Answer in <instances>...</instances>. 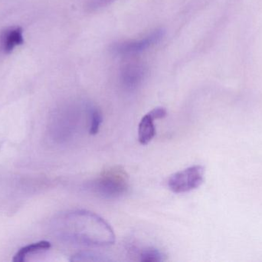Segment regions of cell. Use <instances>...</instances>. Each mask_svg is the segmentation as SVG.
<instances>
[{"label": "cell", "mask_w": 262, "mask_h": 262, "mask_svg": "<svg viewBox=\"0 0 262 262\" xmlns=\"http://www.w3.org/2000/svg\"><path fill=\"white\" fill-rule=\"evenodd\" d=\"M156 135L154 119L149 113L142 118L138 127V139L140 144L146 145Z\"/></svg>", "instance_id": "6"}, {"label": "cell", "mask_w": 262, "mask_h": 262, "mask_svg": "<svg viewBox=\"0 0 262 262\" xmlns=\"http://www.w3.org/2000/svg\"><path fill=\"white\" fill-rule=\"evenodd\" d=\"M147 69L142 63H129L121 69L120 81L123 87L127 90H134L142 84Z\"/></svg>", "instance_id": "4"}, {"label": "cell", "mask_w": 262, "mask_h": 262, "mask_svg": "<svg viewBox=\"0 0 262 262\" xmlns=\"http://www.w3.org/2000/svg\"><path fill=\"white\" fill-rule=\"evenodd\" d=\"M114 0H87V8L89 10H96L107 6Z\"/></svg>", "instance_id": "10"}, {"label": "cell", "mask_w": 262, "mask_h": 262, "mask_svg": "<svg viewBox=\"0 0 262 262\" xmlns=\"http://www.w3.org/2000/svg\"><path fill=\"white\" fill-rule=\"evenodd\" d=\"M166 35V30L163 28L154 29L150 33L139 39L128 40L115 43L112 51L114 54L121 56H130L144 52L154 45L160 43Z\"/></svg>", "instance_id": "2"}, {"label": "cell", "mask_w": 262, "mask_h": 262, "mask_svg": "<svg viewBox=\"0 0 262 262\" xmlns=\"http://www.w3.org/2000/svg\"><path fill=\"white\" fill-rule=\"evenodd\" d=\"M204 168L194 166L173 174L168 180V186L174 193L190 192L201 186L204 179Z\"/></svg>", "instance_id": "3"}, {"label": "cell", "mask_w": 262, "mask_h": 262, "mask_svg": "<svg viewBox=\"0 0 262 262\" xmlns=\"http://www.w3.org/2000/svg\"><path fill=\"white\" fill-rule=\"evenodd\" d=\"M149 114L154 120H156L165 118L167 115V112L164 108L157 107L151 110Z\"/></svg>", "instance_id": "11"}, {"label": "cell", "mask_w": 262, "mask_h": 262, "mask_svg": "<svg viewBox=\"0 0 262 262\" xmlns=\"http://www.w3.org/2000/svg\"><path fill=\"white\" fill-rule=\"evenodd\" d=\"M51 243L49 241H41L39 243H33L25 246L19 249L18 252L15 254L12 261L14 262H23L26 261V257L30 254L36 253V252H42L50 249Z\"/></svg>", "instance_id": "7"}, {"label": "cell", "mask_w": 262, "mask_h": 262, "mask_svg": "<svg viewBox=\"0 0 262 262\" xmlns=\"http://www.w3.org/2000/svg\"><path fill=\"white\" fill-rule=\"evenodd\" d=\"M91 115V135H96L100 129L101 123H102V115L99 109L96 108H92L90 111Z\"/></svg>", "instance_id": "8"}, {"label": "cell", "mask_w": 262, "mask_h": 262, "mask_svg": "<svg viewBox=\"0 0 262 262\" xmlns=\"http://www.w3.org/2000/svg\"><path fill=\"white\" fill-rule=\"evenodd\" d=\"M23 43L24 35L21 28L10 26L0 32V49L3 53H11Z\"/></svg>", "instance_id": "5"}, {"label": "cell", "mask_w": 262, "mask_h": 262, "mask_svg": "<svg viewBox=\"0 0 262 262\" xmlns=\"http://www.w3.org/2000/svg\"><path fill=\"white\" fill-rule=\"evenodd\" d=\"M93 189L105 198H118L128 189V178L126 172L120 168H113L101 174L93 183Z\"/></svg>", "instance_id": "1"}, {"label": "cell", "mask_w": 262, "mask_h": 262, "mask_svg": "<svg viewBox=\"0 0 262 262\" xmlns=\"http://www.w3.org/2000/svg\"><path fill=\"white\" fill-rule=\"evenodd\" d=\"M164 260L163 254L154 249H145L140 254V261L145 262H160Z\"/></svg>", "instance_id": "9"}]
</instances>
